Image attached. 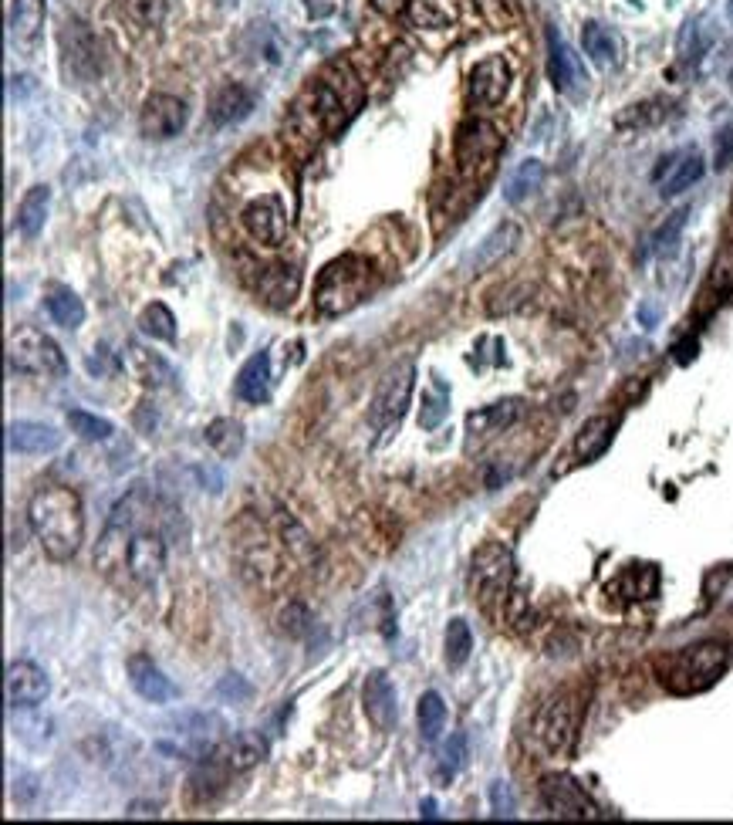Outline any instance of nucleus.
I'll list each match as a JSON object with an SVG mask.
<instances>
[{
    "instance_id": "1",
    "label": "nucleus",
    "mask_w": 733,
    "mask_h": 825,
    "mask_svg": "<svg viewBox=\"0 0 733 825\" xmlns=\"http://www.w3.org/2000/svg\"><path fill=\"white\" fill-rule=\"evenodd\" d=\"M28 521L34 538L55 562H71L85 541V508L71 487L48 484L34 491L28 504Z\"/></svg>"
},
{
    "instance_id": "2",
    "label": "nucleus",
    "mask_w": 733,
    "mask_h": 825,
    "mask_svg": "<svg viewBox=\"0 0 733 825\" xmlns=\"http://www.w3.org/2000/svg\"><path fill=\"white\" fill-rule=\"evenodd\" d=\"M362 105V82L348 65H332L315 85L308 88L305 102L298 105V119H308V132L342 129L355 109Z\"/></svg>"
},
{
    "instance_id": "3",
    "label": "nucleus",
    "mask_w": 733,
    "mask_h": 825,
    "mask_svg": "<svg viewBox=\"0 0 733 825\" xmlns=\"http://www.w3.org/2000/svg\"><path fill=\"white\" fill-rule=\"evenodd\" d=\"M730 667V650L727 643L720 640H700L690 643L683 650L669 653L659 667V680L669 694L676 697H690V694H703L717 683L723 673Z\"/></svg>"
},
{
    "instance_id": "4",
    "label": "nucleus",
    "mask_w": 733,
    "mask_h": 825,
    "mask_svg": "<svg viewBox=\"0 0 733 825\" xmlns=\"http://www.w3.org/2000/svg\"><path fill=\"white\" fill-rule=\"evenodd\" d=\"M369 285H372V264L365 261V257L359 254L335 257V261L318 274L315 305L325 315H342L348 308L359 305Z\"/></svg>"
},
{
    "instance_id": "5",
    "label": "nucleus",
    "mask_w": 733,
    "mask_h": 825,
    "mask_svg": "<svg viewBox=\"0 0 733 825\" xmlns=\"http://www.w3.org/2000/svg\"><path fill=\"white\" fill-rule=\"evenodd\" d=\"M581 714H585V700L578 690H561L534 717V741L548 758H568L578 741Z\"/></svg>"
},
{
    "instance_id": "6",
    "label": "nucleus",
    "mask_w": 733,
    "mask_h": 825,
    "mask_svg": "<svg viewBox=\"0 0 733 825\" xmlns=\"http://www.w3.org/2000/svg\"><path fill=\"white\" fill-rule=\"evenodd\" d=\"M7 362L17 372H28V376L38 379H61L68 372V359L61 352V345L44 335L41 328H17L7 339Z\"/></svg>"
},
{
    "instance_id": "7",
    "label": "nucleus",
    "mask_w": 733,
    "mask_h": 825,
    "mask_svg": "<svg viewBox=\"0 0 733 825\" xmlns=\"http://www.w3.org/2000/svg\"><path fill=\"white\" fill-rule=\"evenodd\" d=\"M514 582V555L500 541H487L477 555H473V592L484 609L494 612L500 602L511 596Z\"/></svg>"
},
{
    "instance_id": "8",
    "label": "nucleus",
    "mask_w": 733,
    "mask_h": 825,
    "mask_svg": "<svg viewBox=\"0 0 733 825\" xmlns=\"http://www.w3.org/2000/svg\"><path fill=\"white\" fill-rule=\"evenodd\" d=\"M413 386H416V366L413 362H402L392 372H386V379L375 389V399L369 406V423L375 430H389L396 427L406 413L409 399H413Z\"/></svg>"
},
{
    "instance_id": "9",
    "label": "nucleus",
    "mask_w": 733,
    "mask_h": 825,
    "mask_svg": "<svg viewBox=\"0 0 733 825\" xmlns=\"http://www.w3.org/2000/svg\"><path fill=\"white\" fill-rule=\"evenodd\" d=\"M61 51H65V75L75 82H92L102 75V44L85 21L68 17L61 28Z\"/></svg>"
},
{
    "instance_id": "10",
    "label": "nucleus",
    "mask_w": 733,
    "mask_h": 825,
    "mask_svg": "<svg viewBox=\"0 0 733 825\" xmlns=\"http://www.w3.org/2000/svg\"><path fill=\"white\" fill-rule=\"evenodd\" d=\"M504 149V136L487 119H467L457 132V166L463 176H473L477 170H490L494 159Z\"/></svg>"
},
{
    "instance_id": "11",
    "label": "nucleus",
    "mask_w": 733,
    "mask_h": 825,
    "mask_svg": "<svg viewBox=\"0 0 733 825\" xmlns=\"http://www.w3.org/2000/svg\"><path fill=\"white\" fill-rule=\"evenodd\" d=\"M511 82H514L511 61H507L504 55H487L470 68L467 95H470V102L477 105V109H494V105H500L507 99Z\"/></svg>"
},
{
    "instance_id": "12",
    "label": "nucleus",
    "mask_w": 733,
    "mask_h": 825,
    "mask_svg": "<svg viewBox=\"0 0 733 825\" xmlns=\"http://www.w3.org/2000/svg\"><path fill=\"white\" fill-rule=\"evenodd\" d=\"M240 224H244L247 237L261 247H281L284 237H288V214H284V200L277 193H267V197L250 200L240 214Z\"/></svg>"
},
{
    "instance_id": "13",
    "label": "nucleus",
    "mask_w": 733,
    "mask_h": 825,
    "mask_svg": "<svg viewBox=\"0 0 733 825\" xmlns=\"http://www.w3.org/2000/svg\"><path fill=\"white\" fill-rule=\"evenodd\" d=\"M186 119H190V109H186L183 99L156 92L149 95L139 112V132L149 143H166V139H176L186 129Z\"/></svg>"
},
{
    "instance_id": "14",
    "label": "nucleus",
    "mask_w": 733,
    "mask_h": 825,
    "mask_svg": "<svg viewBox=\"0 0 733 825\" xmlns=\"http://www.w3.org/2000/svg\"><path fill=\"white\" fill-rule=\"evenodd\" d=\"M541 802L554 819H598V815H602L585 788L568 775H544Z\"/></svg>"
},
{
    "instance_id": "15",
    "label": "nucleus",
    "mask_w": 733,
    "mask_h": 825,
    "mask_svg": "<svg viewBox=\"0 0 733 825\" xmlns=\"http://www.w3.org/2000/svg\"><path fill=\"white\" fill-rule=\"evenodd\" d=\"M4 694H7V704H11L14 711L17 707H38L51 694V680H48V673L38 667V663L14 660L11 667H7V677H4Z\"/></svg>"
},
{
    "instance_id": "16",
    "label": "nucleus",
    "mask_w": 733,
    "mask_h": 825,
    "mask_svg": "<svg viewBox=\"0 0 733 825\" xmlns=\"http://www.w3.org/2000/svg\"><path fill=\"white\" fill-rule=\"evenodd\" d=\"M703 173H706L703 156L696 153V149H683V153L666 156L663 163L656 166L652 180L659 183V193H663V197H676V193L690 190L693 183H700Z\"/></svg>"
},
{
    "instance_id": "17",
    "label": "nucleus",
    "mask_w": 733,
    "mask_h": 825,
    "mask_svg": "<svg viewBox=\"0 0 733 825\" xmlns=\"http://www.w3.org/2000/svg\"><path fill=\"white\" fill-rule=\"evenodd\" d=\"M65 443V433H58L51 423H38V420H17L7 427V450L11 454H55V450Z\"/></svg>"
},
{
    "instance_id": "18",
    "label": "nucleus",
    "mask_w": 733,
    "mask_h": 825,
    "mask_svg": "<svg viewBox=\"0 0 733 825\" xmlns=\"http://www.w3.org/2000/svg\"><path fill=\"white\" fill-rule=\"evenodd\" d=\"M362 704H365V714H369V721L379 727V731H392V727H396V717H399L396 687H392V680L382 670H375V673H369V677H365Z\"/></svg>"
},
{
    "instance_id": "19",
    "label": "nucleus",
    "mask_w": 733,
    "mask_h": 825,
    "mask_svg": "<svg viewBox=\"0 0 733 825\" xmlns=\"http://www.w3.org/2000/svg\"><path fill=\"white\" fill-rule=\"evenodd\" d=\"M125 569L136 582H156L166 569V545L163 538L153 535V531H136L129 545V562Z\"/></svg>"
},
{
    "instance_id": "20",
    "label": "nucleus",
    "mask_w": 733,
    "mask_h": 825,
    "mask_svg": "<svg viewBox=\"0 0 733 825\" xmlns=\"http://www.w3.org/2000/svg\"><path fill=\"white\" fill-rule=\"evenodd\" d=\"M129 680H132V687H136V694L142 700H149V704H169V700L180 697L176 683L169 680L146 653H136L129 660Z\"/></svg>"
},
{
    "instance_id": "21",
    "label": "nucleus",
    "mask_w": 733,
    "mask_h": 825,
    "mask_svg": "<svg viewBox=\"0 0 733 825\" xmlns=\"http://www.w3.org/2000/svg\"><path fill=\"white\" fill-rule=\"evenodd\" d=\"M257 105V95L250 92L247 85L240 82H227L217 88V95L210 99V126L217 129H227V126H237V122H244L250 112H254Z\"/></svg>"
},
{
    "instance_id": "22",
    "label": "nucleus",
    "mask_w": 733,
    "mask_h": 825,
    "mask_svg": "<svg viewBox=\"0 0 733 825\" xmlns=\"http://www.w3.org/2000/svg\"><path fill=\"white\" fill-rule=\"evenodd\" d=\"M548 75L561 92H578L581 82H585V68H581L575 51L561 41L558 31H548Z\"/></svg>"
},
{
    "instance_id": "23",
    "label": "nucleus",
    "mask_w": 733,
    "mask_h": 825,
    "mask_svg": "<svg viewBox=\"0 0 733 825\" xmlns=\"http://www.w3.org/2000/svg\"><path fill=\"white\" fill-rule=\"evenodd\" d=\"M48 0H11V41L17 48L31 51L41 41Z\"/></svg>"
},
{
    "instance_id": "24",
    "label": "nucleus",
    "mask_w": 733,
    "mask_h": 825,
    "mask_svg": "<svg viewBox=\"0 0 733 825\" xmlns=\"http://www.w3.org/2000/svg\"><path fill=\"white\" fill-rule=\"evenodd\" d=\"M264 758H267V741H264L257 731H240V734H234V738L227 741V748L220 751V765H223V771H234V775H240V771L257 768Z\"/></svg>"
},
{
    "instance_id": "25",
    "label": "nucleus",
    "mask_w": 733,
    "mask_h": 825,
    "mask_svg": "<svg viewBox=\"0 0 733 825\" xmlns=\"http://www.w3.org/2000/svg\"><path fill=\"white\" fill-rule=\"evenodd\" d=\"M237 396L250 406H261L271 399V359L267 352L250 356L237 372Z\"/></svg>"
},
{
    "instance_id": "26",
    "label": "nucleus",
    "mask_w": 733,
    "mask_h": 825,
    "mask_svg": "<svg viewBox=\"0 0 733 825\" xmlns=\"http://www.w3.org/2000/svg\"><path fill=\"white\" fill-rule=\"evenodd\" d=\"M517 416H521V399H504V403H494V406H484V410L470 413L467 430L473 437H490V433H500V430L511 427Z\"/></svg>"
},
{
    "instance_id": "27",
    "label": "nucleus",
    "mask_w": 733,
    "mask_h": 825,
    "mask_svg": "<svg viewBox=\"0 0 733 825\" xmlns=\"http://www.w3.org/2000/svg\"><path fill=\"white\" fill-rule=\"evenodd\" d=\"M612 437H615V420H612V416H592V420H588L585 427L578 430V437H575V457L598 460V457L605 454V450L612 447Z\"/></svg>"
},
{
    "instance_id": "28",
    "label": "nucleus",
    "mask_w": 733,
    "mask_h": 825,
    "mask_svg": "<svg viewBox=\"0 0 733 825\" xmlns=\"http://www.w3.org/2000/svg\"><path fill=\"white\" fill-rule=\"evenodd\" d=\"M48 210H51V186H31L28 193H24L21 207H17V227H21L24 237H38L44 230V220H48Z\"/></svg>"
},
{
    "instance_id": "29",
    "label": "nucleus",
    "mask_w": 733,
    "mask_h": 825,
    "mask_svg": "<svg viewBox=\"0 0 733 825\" xmlns=\"http://www.w3.org/2000/svg\"><path fill=\"white\" fill-rule=\"evenodd\" d=\"M517 237H521V227L511 224V220H507V224H500V227H494V230H490V234L484 237V244H480L477 251H473L470 268H473V271H484V268H490V264H497L500 257H504V254L517 244Z\"/></svg>"
},
{
    "instance_id": "30",
    "label": "nucleus",
    "mask_w": 733,
    "mask_h": 825,
    "mask_svg": "<svg viewBox=\"0 0 733 825\" xmlns=\"http://www.w3.org/2000/svg\"><path fill=\"white\" fill-rule=\"evenodd\" d=\"M129 366L139 383L146 386H169L176 379L173 366L163 356H156V352H146L142 345H129Z\"/></svg>"
},
{
    "instance_id": "31",
    "label": "nucleus",
    "mask_w": 733,
    "mask_h": 825,
    "mask_svg": "<svg viewBox=\"0 0 733 825\" xmlns=\"http://www.w3.org/2000/svg\"><path fill=\"white\" fill-rule=\"evenodd\" d=\"M659 589V572L652 565H629L619 579L609 585V592H619L622 599H649Z\"/></svg>"
},
{
    "instance_id": "32",
    "label": "nucleus",
    "mask_w": 733,
    "mask_h": 825,
    "mask_svg": "<svg viewBox=\"0 0 733 825\" xmlns=\"http://www.w3.org/2000/svg\"><path fill=\"white\" fill-rule=\"evenodd\" d=\"M44 305H48V315L55 318L61 328H78L85 322V301L65 285L51 288L48 298H44Z\"/></svg>"
},
{
    "instance_id": "33",
    "label": "nucleus",
    "mask_w": 733,
    "mask_h": 825,
    "mask_svg": "<svg viewBox=\"0 0 733 825\" xmlns=\"http://www.w3.org/2000/svg\"><path fill=\"white\" fill-rule=\"evenodd\" d=\"M581 48H585V55L592 58L598 68H612L615 61H619V41H615V34L609 28H602V24H585Z\"/></svg>"
},
{
    "instance_id": "34",
    "label": "nucleus",
    "mask_w": 733,
    "mask_h": 825,
    "mask_svg": "<svg viewBox=\"0 0 733 825\" xmlns=\"http://www.w3.org/2000/svg\"><path fill=\"white\" fill-rule=\"evenodd\" d=\"M115 4L136 31H153L166 17V0H115Z\"/></svg>"
},
{
    "instance_id": "35",
    "label": "nucleus",
    "mask_w": 733,
    "mask_h": 825,
    "mask_svg": "<svg viewBox=\"0 0 733 825\" xmlns=\"http://www.w3.org/2000/svg\"><path fill=\"white\" fill-rule=\"evenodd\" d=\"M203 437H207V443L223 460L237 457L240 450H244V427H240L237 420H227V416H223V420H213Z\"/></svg>"
},
{
    "instance_id": "36",
    "label": "nucleus",
    "mask_w": 733,
    "mask_h": 825,
    "mask_svg": "<svg viewBox=\"0 0 733 825\" xmlns=\"http://www.w3.org/2000/svg\"><path fill=\"white\" fill-rule=\"evenodd\" d=\"M544 180V163L541 159H524V163H517V170L511 173V180L504 186V197L511 203H521L531 197L534 190L541 186Z\"/></svg>"
},
{
    "instance_id": "37",
    "label": "nucleus",
    "mask_w": 733,
    "mask_h": 825,
    "mask_svg": "<svg viewBox=\"0 0 733 825\" xmlns=\"http://www.w3.org/2000/svg\"><path fill=\"white\" fill-rule=\"evenodd\" d=\"M261 295L271 298V305H291L298 295V271L294 268H267L261 274Z\"/></svg>"
},
{
    "instance_id": "38",
    "label": "nucleus",
    "mask_w": 733,
    "mask_h": 825,
    "mask_svg": "<svg viewBox=\"0 0 733 825\" xmlns=\"http://www.w3.org/2000/svg\"><path fill=\"white\" fill-rule=\"evenodd\" d=\"M416 717H419V734H423V741L426 744L440 741V734H443V727H446V704H443V697L436 694V690L423 694Z\"/></svg>"
},
{
    "instance_id": "39",
    "label": "nucleus",
    "mask_w": 733,
    "mask_h": 825,
    "mask_svg": "<svg viewBox=\"0 0 733 825\" xmlns=\"http://www.w3.org/2000/svg\"><path fill=\"white\" fill-rule=\"evenodd\" d=\"M139 328H142V335H149V339L176 342V318H173V312H169V308L163 305V301H153V305L142 308Z\"/></svg>"
},
{
    "instance_id": "40",
    "label": "nucleus",
    "mask_w": 733,
    "mask_h": 825,
    "mask_svg": "<svg viewBox=\"0 0 733 825\" xmlns=\"http://www.w3.org/2000/svg\"><path fill=\"white\" fill-rule=\"evenodd\" d=\"M666 115H669V102L652 99V102L629 105V112L619 115V122H615V126H619V129H646V126H659Z\"/></svg>"
},
{
    "instance_id": "41",
    "label": "nucleus",
    "mask_w": 733,
    "mask_h": 825,
    "mask_svg": "<svg viewBox=\"0 0 733 825\" xmlns=\"http://www.w3.org/2000/svg\"><path fill=\"white\" fill-rule=\"evenodd\" d=\"M446 663L450 667H463V663L470 660V650H473V633L467 626V619H450V626H446Z\"/></svg>"
},
{
    "instance_id": "42",
    "label": "nucleus",
    "mask_w": 733,
    "mask_h": 825,
    "mask_svg": "<svg viewBox=\"0 0 733 825\" xmlns=\"http://www.w3.org/2000/svg\"><path fill=\"white\" fill-rule=\"evenodd\" d=\"M68 427H71V433H75V437H82V440H92V443H98V440H109L112 433H115V427L109 420H102V416H95V413H88V410H68Z\"/></svg>"
},
{
    "instance_id": "43",
    "label": "nucleus",
    "mask_w": 733,
    "mask_h": 825,
    "mask_svg": "<svg viewBox=\"0 0 733 825\" xmlns=\"http://www.w3.org/2000/svg\"><path fill=\"white\" fill-rule=\"evenodd\" d=\"M450 413V393L443 383H433L429 393H423V413H419V427L436 430L443 423V416Z\"/></svg>"
},
{
    "instance_id": "44",
    "label": "nucleus",
    "mask_w": 733,
    "mask_h": 825,
    "mask_svg": "<svg viewBox=\"0 0 733 825\" xmlns=\"http://www.w3.org/2000/svg\"><path fill=\"white\" fill-rule=\"evenodd\" d=\"M686 217H690V210H676L673 217H666V224L663 227H656V234H652V241H649V254H669L676 247L679 241V234H683V227H686Z\"/></svg>"
},
{
    "instance_id": "45",
    "label": "nucleus",
    "mask_w": 733,
    "mask_h": 825,
    "mask_svg": "<svg viewBox=\"0 0 733 825\" xmlns=\"http://www.w3.org/2000/svg\"><path fill=\"white\" fill-rule=\"evenodd\" d=\"M463 758H467V738L463 734H453L450 744L443 748L440 754V778H453L463 765Z\"/></svg>"
},
{
    "instance_id": "46",
    "label": "nucleus",
    "mask_w": 733,
    "mask_h": 825,
    "mask_svg": "<svg viewBox=\"0 0 733 825\" xmlns=\"http://www.w3.org/2000/svg\"><path fill=\"white\" fill-rule=\"evenodd\" d=\"M490 805H494L497 819H511L514 815V795H511V788H507V782L490 785Z\"/></svg>"
},
{
    "instance_id": "47",
    "label": "nucleus",
    "mask_w": 733,
    "mask_h": 825,
    "mask_svg": "<svg viewBox=\"0 0 733 825\" xmlns=\"http://www.w3.org/2000/svg\"><path fill=\"white\" fill-rule=\"evenodd\" d=\"M730 163H733V129H723L717 136V149H713V166L727 170Z\"/></svg>"
},
{
    "instance_id": "48",
    "label": "nucleus",
    "mask_w": 733,
    "mask_h": 825,
    "mask_svg": "<svg viewBox=\"0 0 733 825\" xmlns=\"http://www.w3.org/2000/svg\"><path fill=\"white\" fill-rule=\"evenodd\" d=\"M372 11H379L382 17H399L413 7V0H369Z\"/></svg>"
},
{
    "instance_id": "49",
    "label": "nucleus",
    "mask_w": 733,
    "mask_h": 825,
    "mask_svg": "<svg viewBox=\"0 0 733 825\" xmlns=\"http://www.w3.org/2000/svg\"><path fill=\"white\" fill-rule=\"evenodd\" d=\"M125 815H129V819H156V815H159V805H156V802H132L129 812H125Z\"/></svg>"
},
{
    "instance_id": "50",
    "label": "nucleus",
    "mask_w": 733,
    "mask_h": 825,
    "mask_svg": "<svg viewBox=\"0 0 733 825\" xmlns=\"http://www.w3.org/2000/svg\"><path fill=\"white\" fill-rule=\"evenodd\" d=\"M423 815H426V819H436V802H433V798H426V802H423Z\"/></svg>"
},
{
    "instance_id": "51",
    "label": "nucleus",
    "mask_w": 733,
    "mask_h": 825,
    "mask_svg": "<svg viewBox=\"0 0 733 825\" xmlns=\"http://www.w3.org/2000/svg\"><path fill=\"white\" fill-rule=\"evenodd\" d=\"M727 17H730V24H733V0H727Z\"/></svg>"
},
{
    "instance_id": "52",
    "label": "nucleus",
    "mask_w": 733,
    "mask_h": 825,
    "mask_svg": "<svg viewBox=\"0 0 733 825\" xmlns=\"http://www.w3.org/2000/svg\"><path fill=\"white\" fill-rule=\"evenodd\" d=\"M730 88H733V68H730Z\"/></svg>"
}]
</instances>
